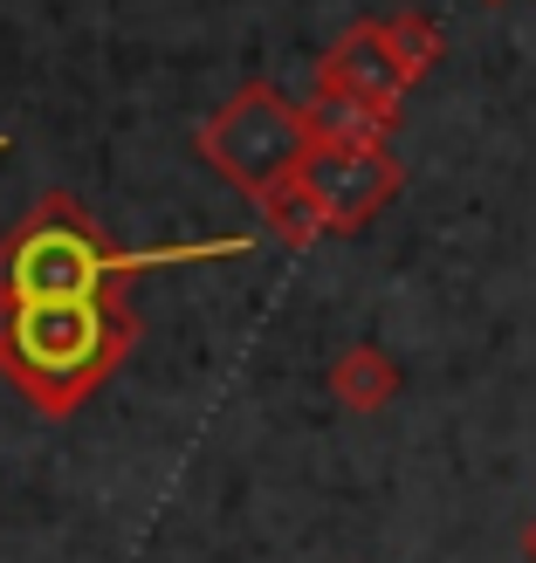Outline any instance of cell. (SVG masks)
<instances>
[{"label": "cell", "instance_id": "6da1fadb", "mask_svg": "<svg viewBox=\"0 0 536 563\" xmlns=\"http://www.w3.org/2000/svg\"><path fill=\"white\" fill-rule=\"evenodd\" d=\"M131 344H138V317L118 296L0 302V378H14L48 419L76 412L124 364Z\"/></svg>", "mask_w": 536, "mask_h": 563}, {"label": "cell", "instance_id": "ba28073f", "mask_svg": "<svg viewBox=\"0 0 536 563\" xmlns=\"http://www.w3.org/2000/svg\"><path fill=\"white\" fill-rule=\"evenodd\" d=\"M255 207H262V220H269V234H275V241H289V247H309V241L330 228L324 207H317V192H309L303 179H282L275 192H262Z\"/></svg>", "mask_w": 536, "mask_h": 563}, {"label": "cell", "instance_id": "3957f363", "mask_svg": "<svg viewBox=\"0 0 536 563\" xmlns=\"http://www.w3.org/2000/svg\"><path fill=\"white\" fill-rule=\"evenodd\" d=\"M309 152H317L309 118L282 103L269 82H248V90H234V97L200 124V158H207L234 192H248V200H262V192H275L282 179H296Z\"/></svg>", "mask_w": 536, "mask_h": 563}, {"label": "cell", "instance_id": "9c48e42d", "mask_svg": "<svg viewBox=\"0 0 536 563\" xmlns=\"http://www.w3.org/2000/svg\"><path fill=\"white\" fill-rule=\"evenodd\" d=\"M523 556L536 563V516H529V529H523Z\"/></svg>", "mask_w": 536, "mask_h": 563}, {"label": "cell", "instance_id": "52a82bcc", "mask_svg": "<svg viewBox=\"0 0 536 563\" xmlns=\"http://www.w3.org/2000/svg\"><path fill=\"white\" fill-rule=\"evenodd\" d=\"M330 391L344 399L351 412H379L392 391H400V372H392V357L385 351H372V344H358V351H344L330 364Z\"/></svg>", "mask_w": 536, "mask_h": 563}, {"label": "cell", "instance_id": "5b68a950", "mask_svg": "<svg viewBox=\"0 0 536 563\" xmlns=\"http://www.w3.org/2000/svg\"><path fill=\"white\" fill-rule=\"evenodd\" d=\"M400 82H406V63L392 55V42H385V35H351V42L324 63V90L364 97V103H379V110L400 97Z\"/></svg>", "mask_w": 536, "mask_h": 563}, {"label": "cell", "instance_id": "8992f818", "mask_svg": "<svg viewBox=\"0 0 536 563\" xmlns=\"http://www.w3.org/2000/svg\"><path fill=\"white\" fill-rule=\"evenodd\" d=\"M303 118L317 145H379V131H385V110L364 97H344V90H317V103Z\"/></svg>", "mask_w": 536, "mask_h": 563}, {"label": "cell", "instance_id": "7a4b0ae2", "mask_svg": "<svg viewBox=\"0 0 536 563\" xmlns=\"http://www.w3.org/2000/svg\"><path fill=\"white\" fill-rule=\"evenodd\" d=\"M220 262V255H248V241H207V247H145L124 255L110 247L103 228L83 213L69 192H42L28 220L0 241V302H69V296H118V282L145 275V268H173V262Z\"/></svg>", "mask_w": 536, "mask_h": 563}, {"label": "cell", "instance_id": "277c9868", "mask_svg": "<svg viewBox=\"0 0 536 563\" xmlns=\"http://www.w3.org/2000/svg\"><path fill=\"white\" fill-rule=\"evenodd\" d=\"M296 179L317 192L330 228H364V220L400 192V165H392L379 145H317L303 158Z\"/></svg>", "mask_w": 536, "mask_h": 563}]
</instances>
